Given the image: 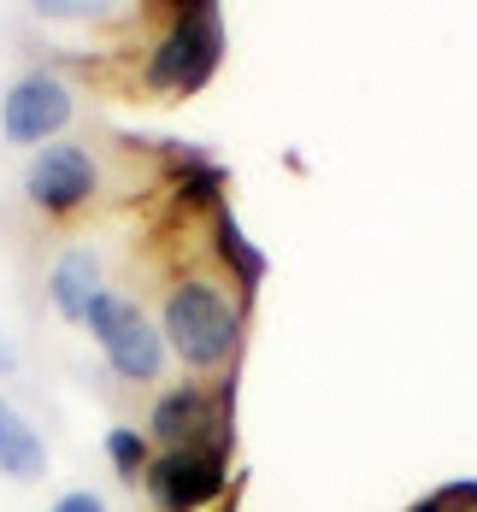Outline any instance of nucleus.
Masks as SVG:
<instances>
[{"label": "nucleus", "instance_id": "1", "mask_svg": "<svg viewBox=\"0 0 477 512\" xmlns=\"http://www.w3.org/2000/svg\"><path fill=\"white\" fill-rule=\"evenodd\" d=\"M242 301H230L218 283L207 277H183L165 307H159V336L171 342V354L195 371H218L236 359V342H242Z\"/></svg>", "mask_w": 477, "mask_h": 512}, {"label": "nucleus", "instance_id": "9", "mask_svg": "<svg viewBox=\"0 0 477 512\" xmlns=\"http://www.w3.org/2000/svg\"><path fill=\"white\" fill-rule=\"evenodd\" d=\"M212 242H218V259L230 265V277H236V289H242V307H248L254 289L265 283V254L242 236V224H236L230 206H212Z\"/></svg>", "mask_w": 477, "mask_h": 512}, {"label": "nucleus", "instance_id": "2", "mask_svg": "<svg viewBox=\"0 0 477 512\" xmlns=\"http://www.w3.org/2000/svg\"><path fill=\"white\" fill-rule=\"evenodd\" d=\"M218 59H224V12L207 6V0H189L165 24V36L154 42L142 77H148V89H159V95H195L212 71H218Z\"/></svg>", "mask_w": 477, "mask_h": 512}, {"label": "nucleus", "instance_id": "4", "mask_svg": "<svg viewBox=\"0 0 477 512\" xmlns=\"http://www.w3.org/2000/svg\"><path fill=\"white\" fill-rule=\"evenodd\" d=\"M142 477L159 512H195L224 489V448H159Z\"/></svg>", "mask_w": 477, "mask_h": 512}, {"label": "nucleus", "instance_id": "10", "mask_svg": "<svg viewBox=\"0 0 477 512\" xmlns=\"http://www.w3.org/2000/svg\"><path fill=\"white\" fill-rule=\"evenodd\" d=\"M48 471V454H42V436L18 418V412L0 401V477H18V483H36Z\"/></svg>", "mask_w": 477, "mask_h": 512}, {"label": "nucleus", "instance_id": "5", "mask_svg": "<svg viewBox=\"0 0 477 512\" xmlns=\"http://www.w3.org/2000/svg\"><path fill=\"white\" fill-rule=\"evenodd\" d=\"M95 189H101V165H95L89 148H77V142H48L42 154L30 159V171H24V195L42 206V212H53V218L89 206Z\"/></svg>", "mask_w": 477, "mask_h": 512}, {"label": "nucleus", "instance_id": "6", "mask_svg": "<svg viewBox=\"0 0 477 512\" xmlns=\"http://www.w3.org/2000/svg\"><path fill=\"white\" fill-rule=\"evenodd\" d=\"M0 124H6V142L30 148V142H53L65 124H71V89L48 77V71H30L6 89L0 101Z\"/></svg>", "mask_w": 477, "mask_h": 512}, {"label": "nucleus", "instance_id": "12", "mask_svg": "<svg viewBox=\"0 0 477 512\" xmlns=\"http://www.w3.org/2000/svg\"><path fill=\"white\" fill-rule=\"evenodd\" d=\"M53 512H106V507H101V495H89V489H77V495H65V501H59Z\"/></svg>", "mask_w": 477, "mask_h": 512}, {"label": "nucleus", "instance_id": "11", "mask_svg": "<svg viewBox=\"0 0 477 512\" xmlns=\"http://www.w3.org/2000/svg\"><path fill=\"white\" fill-rule=\"evenodd\" d=\"M106 460L118 465V477H142V471H148V436L112 424V430H106Z\"/></svg>", "mask_w": 477, "mask_h": 512}, {"label": "nucleus", "instance_id": "7", "mask_svg": "<svg viewBox=\"0 0 477 512\" xmlns=\"http://www.w3.org/2000/svg\"><path fill=\"white\" fill-rule=\"evenodd\" d=\"M224 424H230V412L195 383L165 389L154 401V418H148L159 448H224Z\"/></svg>", "mask_w": 477, "mask_h": 512}, {"label": "nucleus", "instance_id": "8", "mask_svg": "<svg viewBox=\"0 0 477 512\" xmlns=\"http://www.w3.org/2000/svg\"><path fill=\"white\" fill-rule=\"evenodd\" d=\"M48 295H53V307H59V318L83 324L89 307L101 301V259L89 254V248L59 254V265H53V277H48Z\"/></svg>", "mask_w": 477, "mask_h": 512}, {"label": "nucleus", "instance_id": "13", "mask_svg": "<svg viewBox=\"0 0 477 512\" xmlns=\"http://www.w3.org/2000/svg\"><path fill=\"white\" fill-rule=\"evenodd\" d=\"M407 512H454V501H448L442 489H430V495H424V501H413Z\"/></svg>", "mask_w": 477, "mask_h": 512}, {"label": "nucleus", "instance_id": "3", "mask_svg": "<svg viewBox=\"0 0 477 512\" xmlns=\"http://www.w3.org/2000/svg\"><path fill=\"white\" fill-rule=\"evenodd\" d=\"M83 324L95 330L106 365H112L124 383H154L159 371H165V336L154 330V318L142 307H130L124 295H106L101 289V301L89 307Z\"/></svg>", "mask_w": 477, "mask_h": 512}, {"label": "nucleus", "instance_id": "14", "mask_svg": "<svg viewBox=\"0 0 477 512\" xmlns=\"http://www.w3.org/2000/svg\"><path fill=\"white\" fill-rule=\"evenodd\" d=\"M0 371H12V354H6V342H0Z\"/></svg>", "mask_w": 477, "mask_h": 512}]
</instances>
